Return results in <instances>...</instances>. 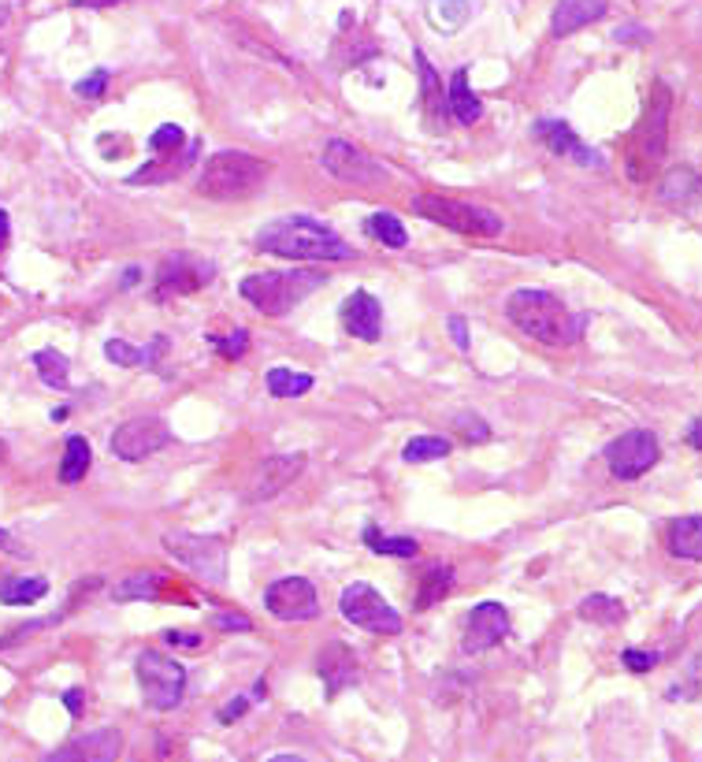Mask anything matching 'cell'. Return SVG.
Segmentation results:
<instances>
[{
	"mask_svg": "<svg viewBox=\"0 0 702 762\" xmlns=\"http://www.w3.org/2000/svg\"><path fill=\"white\" fill-rule=\"evenodd\" d=\"M257 250L275 253L286 261H350L353 246L342 242L327 224L312 220V216H279L272 224H264L257 231Z\"/></svg>",
	"mask_w": 702,
	"mask_h": 762,
	"instance_id": "6da1fadb",
	"label": "cell"
},
{
	"mask_svg": "<svg viewBox=\"0 0 702 762\" xmlns=\"http://www.w3.org/2000/svg\"><path fill=\"white\" fill-rule=\"evenodd\" d=\"M506 316L528 339L543 342V346H572V342H580L587 328L584 313H569V305L561 302L558 294L535 287L513 290L506 302Z\"/></svg>",
	"mask_w": 702,
	"mask_h": 762,
	"instance_id": "7a4b0ae2",
	"label": "cell"
},
{
	"mask_svg": "<svg viewBox=\"0 0 702 762\" xmlns=\"http://www.w3.org/2000/svg\"><path fill=\"white\" fill-rule=\"evenodd\" d=\"M268 164L249 157L242 149H220L205 160V171L197 179V194L208 201H242L253 198L264 179H268Z\"/></svg>",
	"mask_w": 702,
	"mask_h": 762,
	"instance_id": "3957f363",
	"label": "cell"
},
{
	"mask_svg": "<svg viewBox=\"0 0 702 762\" xmlns=\"http://www.w3.org/2000/svg\"><path fill=\"white\" fill-rule=\"evenodd\" d=\"M324 272H257L238 283V294L246 298L257 313L286 316L298 302H305L312 290L324 287Z\"/></svg>",
	"mask_w": 702,
	"mask_h": 762,
	"instance_id": "277c9868",
	"label": "cell"
},
{
	"mask_svg": "<svg viewBox=\"0 0 702 762\" xmlns=\"http://www.w3.org/2000/svg\"><path fill=\"white\" fill-rule=\"evenodd\" d=\"M409 209H413L416 216L431 220V224L446 227V231H457V235H472V238L502 235V216L491 209H480V205H468V201L442 198V194H416Z\"/></svg>",
	"mask_w": 702,
	"mask_h": 762,
	"instance_id": "5b68a950",
	"label": "cell"
},
{
	"mask_svg": "<svg viewBox=\"0 0 702 762\" xmlns=\"http://www.w3.org/2000/svg\"><path fill=\"white\" fill-rule=\"evenodd\" d=\"M134 673L142 684V699L153 710H175L186 696V666L160 651H142Z\"/></svg>",
	"mask_w": 702,
	"mask_h": 762,
	"instance_id": "8992f818",
	"label": "cell"
},
{
	"mask_svg": "<svg viewBox=\"0 0 702 762\" xmlns=\"http://www.w3.org/2000/svg\"><path fill=\"white\" fill-rule=\"evenodd\" d=\"M338 610H342V618L353 621L364 632H376V636H398L402 632V614L364 580H353L350 588L342 592Z\"/></svg>",
	"mask_w": 702,
	"mask_h": 762,
	"instance_id": "52a82bcc",
	"label": "cell"
},
{
	"mask_svg": "<svg viewBox=\"0 0 702 762\" xmlns=\"http://www.w3.org/2000/svg\"><path fill=\"white\" fill-rule=\"evenodd\" d=\"M164 551L182 562L186 569H194L197 577H205L208 584H223L227 580V547L216 536H194V532H168L164 536Z\"/></svg>",
	"mask_w": 702,
	"mask_h": 762,
	"instance_id": "ba28073f",
	"label": "cell"
},
{
	"mask_svg": "<svg viewBox=\"0 0 702 762\" xmlns=\"http://www.w3.org/2000/svg\"><path fill=\"white\" fill-rule=\"evenodd\" d=\"M658 458H662V443L647 428H632V432L617 435L606 447V465H610L613 480H624V484L650 473L658 465Z\"/></svg>",
	"mask_w": 702,
	"mask_h": 762,
	"instance_id": "9c48e42d",
	"label": "cell"
},
{
	"mask_svg": "<svg viewBox=\"0 0 702 762\" xmlns=\"http://www.w3.org/2000/svg\"><path fill=\"white\" fill-rule=\"evenodd\" d=\"M320 164H324L327 175H335L338 183H357V186H376L387 179V168L372 160L364 149H357L353 142H342V138H331L320 153Z\"/></svg>",
	"mask_w": 702,
	"mask_h": 762,
	"instance_id": "30bf717a",
	"label": "cell"
},
{
	"mask_svg": "<svg viewBox=\"0 0 702 762\" xmlns=\"http://www.w3.org/2000/svg\"><path fill=\"white\" fill-rule=\"evenodd\" d=\"M171 443V428L164 417H134L112 432V454L119 461H145L149 454Z\"/></svg>",
	"mask_w": 702,
	"mask_h": 762,
	"instance_id": "8fae6325",
	"label": "cell"
},
{
	"mask_svg": "<svg viewBox=\"0 0 702 762\" xmlns=\"http://www.w3.org/2000/svg\"><path fill=\"white\" fill-rule=\"evenodd\" d=\"M216 279V268L194 253H175V257H164L160 272H156V298L168 302V298H179V294H194V290L208 287Z\"/></svg>",
	"mask_w": 702,
	"mask_h": 762,
	"instance_id": "7c38bea8",
	"label": "cell"
},
{
	"mask_svg": "<svg viewBox=\"0 0 702 762\" xmlns=\"http://www.w3.org/2000/svg\"><path fill=\"white\" fill-rule=\"evenodd\" d=\"M669 116H673V90L665 82L650 86L647 116H643V131H639V160L654 168L665 157V145H669Z\"/></svg>",
	"mask_w": 702,
	"mask_h": 762,
	"instance_id": "4fadbf2b",
	"label": "cell"
},
{
	"mask_svg": "<svg viewBox=\"0 0 702 762\" xmlns=\"http://www.w3.org/2000/svg\"><path fill=\"white\" fill-rule=\"evenodd\" d=\"M264 606L268 614H275L279 621H312L320 614V599L305 577H283L275 580L272 588L264 592Z\"/></svg>",
	"mask_w": 702,
	"mask_h": 762,
	"instance_id": "5bb4252c",
	"label": "cell"
},
{
	"mask_svg": "<svg viewBox=\"0 0 702 762\" xmlns=\"http://www.w3.org/2000/svg\"><path fill=\"white\" fill-rule=\"evenodd\" d=\"M509 636V614L506 606L498 603H480L472 606V614L465 621V636H461V651L465 655H483L498 647Z\"/></svg>",
	"mask_w": 702,
	"mask_h": 762,
	"instance_id": "9a60e30c",
	"label": "cell"
},
{
	"mask_svg": "<svg viewBox=\"0 0 702 762\" xmlns=\"http://www.w3.org/2000/svg\"><path fill=\"white\" fill-rule=\"evenodd\" d=\"M301 469H305V458H301V454H272V458H264V465H260L257 476H253V487H249L246 499L249 502L275 499L279 491H286V487L298 480Z\"/></svg>",
	"mask_w": 702,
	"mask_h": 762,
	"instance_id": "2e32d148",
	"label": "cell"
},
{
	"mask_svg": "<svg viewBox=\"0 0 702 762\" xmlns=\"http://www.w3.org/2000/svg\"><path fill=\"white\" fill-rule=\"evenodd\" d=\"M119 751H123V736L116 729H97V733H86L64 744V748L49 751L45 759L49 762H112L119 759Z\"/></svg>",
	"mask_w": 702,
	"mask_h": 762,
	"instance_id": "e0dca14e",
	"label": "cell"
},
{
	"mask_svg": "<svg viewBox=\"0 0 702 762\" xmlns=\"http://www.w3.org/2000/svg\"><path fill=\"white\" fill-rule=\"evenodd\" d=\"M535 138H539L554 157H569L576 160V164H584V168H602V157L576 138V131H572L565 119H539V123H535Z\"/></svg>",
	"mask_w": 702,
	"mask_h": 762,
	"instance_id": "ac0fdd59",
	"label": "cell"
},
{
	"mask_svg": "<svg viewBox=\"0 0 702 762\" xmlns=\"http://www.w3.org/2000/svg\"><path fill=\"white\" fill-rule=\"evenodd\" d=\"M342 328L350 331L353 339L379 342V335H383V305L368 290H353L350 298L342 302Z\"/></svg>",
	"mask_w": 702,
	"mask_h": 762,
	"instance_id": "d6986e66",
	"label": "cell"
},
{
	"mask_svg": "<svg viewBox=\"0 0 702 762\" xmlns=\"http://www.w3.org/2000/svg\"><path fill=\"white\" fill-rule=\"evenodd\" d=\"M316 670H320V677H324V684H327V696H338L346 684L357 681V651L346 644H338V640H331V644L320 647Z\"/></svg>",
	"mask_w": 702,
	"mask_h": 762,
	"instance_id": "ffe728a7",
	"label": "cell"
},
{
	"mask_svg": "<svg viewBox=\"0 0 702 762\" xmlns=\"http://www.w3.org/2000/svg\"><path fill=\"white\" fill-rule=\"evenodd\" d=\"M610 12V0H558V8L550 15V34L554 38H569L576 30L598 23Z\"/></svg>",
	"mask_w": 702,
	"mask_h": 762,
	"instance_id": "44dd1931",
	"label": "cell"
},
{
	"mask_svg": "<svg viewBox=\"0 0 702 762\" xmlns=\"http://www.w3.org/2000/svg\"><path fill=\"white\" fill-rule=\"evenodd\" d=\"M446 101H450V116L461 123V127H472V123H480L483 116V101L472 93V86H468V71L461 67V71H454V79H450V86H446Z\"/></svg>",
	"mask_w": 702,
	"mask_h": 762,
	"instance_id": "7402d4cb",
	"label": "cell"
},
{
	"mask_svg": "<svg viewBox=\"0 0 702 762\" xmlns=\"http://www.w3.org/2000/svg\"><path fill=\"white\" fill-rule=\"evenodd\" d=\"M416 67H420V90H424V112H428V123H442L450 116V101H446V90H442L439 75L431 60L424 56V49H416Z\"/></svg>",
	"mask_w": 702,
	"mask_h": 762,
	"instance_id": "603a6c76",
	"label": "cell"
},
{
	"mask_svg": "<svg viewBox=\"0 0 702 762\" xmlns=\"http://www.w3.org/2000/svg\"><path fill=\"white\" fill-rule=\"evenodd\" d=\"M669 551L684 562H702V517H676L669 525Z\"/></svg>",
	"mask_w": 702,
	"mask_h": 762,
	"instance_id": "cb8c5ba5",
	"label": "cell"
},
{
	"mask_svg": "<svg viewBox=\"0 0 702 762\" xmlns=\"http://www.w3.org/2000/svg\"><path fill=\"white\" fill-rule=\"evenodd\" d=\"M90 465H93L90 439L86 435H71L64 443V458H60V480L64 484H78V480H86Z\"/></svg>",
	"mask_w": 702,
	"mask_h": 762,
	"instance_id": "d4e9b609",
	"label": "cell"
},
{
	"mask_svg": "<svg viewBox=\"0 0 702 762\" xmlns=\"http://www.w3.org/2000/svg\"><path fill=\"white\" fill-rule=\"evenodd\" d=\"M49 595L45 577H4L0 580V603L4 606H30Z\"/></svg>",
	"mask_w": 702,
	"mask_h": 762,
	"instance_id": "484cf974",
	"label": "cell"
},
{
	"mask_svg": "<svg viewBox=\"0 0 702 762\" xmlns=\"http://www.w3.org/2000/svg\"><path fill=\"white\" fill-rule=\"evenodd\" d=\"M450 588H454V569L450 565H428V573L420 580V592H416V610L435 606Z\"/></svg>",
	"mask_w": 702,
	"mask_h": 762,
	"instance_id": "4316f807",
	"label": "cell"
},
{
	"mask_svg": "<svg viewBox=\"0 0 702 762\" xmlns=\"http://www.w3.org/2000/svg\"><path fill=\"white\" fill-rule=\"evenodd\" d=\"M580 618L610 629V625H621L624 621V606L621 599H613V595H587L584 603H580Z\"/></svg>",
	"mask_w": 702,
	"mask_h": 762,
	"instance_id": "83f0119b",
	"label": "cell"
},
{
	"mask_svg": "<svg viewBox=\"0 0 702 762\" xmlns=\"http://www.w3.org/2000/svg\"><path fill=\"white\" fill-rule=\"evenodd\" d=\"M364 543H368V551L387 554V558H416V551H420V543H416V539L383 536L376 525H364Z\"/></svg>",
	"mask_w": 702,
	"mask_h": 762,
	"instance_id": "f1b7e54d",
	"label": "cell"
},
{
	"mask_svg": "<svg viewBox=\"0 0 702 762\" xmlns=\"http://www.w3.org/2000/svg\"><path fill=\"white\" fill-rule=\"evenodd\" d=\"M364 231L376 238V242H383L387 250H405V246H409V235H405L402 220H398V216H390V212H376V216H368Z\"/></svg>",
	"mask_w": 702,
	"mask_h": 762,
	"instance_id": "f546056e",
	"label": "cell"
},
{
	"mask_svg": "<svg viewBox=\"0 0 702 762\" xmlns=\"http://www.w3.org/2000/svg\"><path fill=\"white\" fill-rule=\"evenodd\" d=\"M160 592H164V577L160 573H134L123 584H116L112 599L116 603H130V599H156Z\"/></svg>",
	"mask_w": 702,
	"mask_h": 762,
	"instance_id": "4dcf8cb0",
	"label": "cell"
},
{
	"mask_svg": "<svg viewBox=\"0 0 702 762\" xmlns=\"http://www.w3.org/2000/svg\"><path fill=\"white\" fill-rule=\"evenodd\" d=\"M268 391L275 398H301L312 391V376L309 372H294V368H272L268 372Z\"/></svg>",
	"mask_w": 702,
	"mask_h": 762,
	"instance_id": "1f68e13d",
	"label": "cell"
},
{
	"mask_svg": "<svg viewBox=\"0 0 702 762\" xmlns=\"http://www.w3.org/2000/svg\"><path fill=\"white\" fill-rule=\"evenodd\" d=\"M450 450H454L450 439H442V435H416V439L405 443L402 458L409 461V465H424V461H442Z\"/></svg>",
	"mask_w": 702,
	"mask_h": 762,
	"instance_id": "d6a6232c",
	"label": "cell"
},
{
	"mask_svg": "<svg viewBox=\"0 0 702 762\" xmlns=\"http://www.w3.org/2000/svg\"><path fill=\"white\" fill-rule=\"evenodd\" d=\"M34 368H38V376L49 387H56V391H64L67 387V357L64 354H56V350H38L34 354Z\"/></svg>",
	"mask_w": 702,
	"mask_h": 762,
	"instance_id": "836d02e7",
	"label": "cell"
},
{
	"mask_svg": "<svg viewBox=\"0 0 702 762\" xmlns=\"http://www.w3.org/2000/svg\"><path fill=\"white\" fill-rule=\"evenodd\" d=\"M699 190H702L699 179H695L688 168H680V171H669V179H665V186H662V198L665 201H684L688 194H699Z\"/></svg>",
	"mask_w": 702,
	"mask_h": 762,
	"instance_id": "e575fe53",
	"label": "cell"
},
{
	"mask_svg": "<svg viewBox=\"0 0 702 762\" xmlns=\"http://www.w3.org/2000/svg\"><path fill=\"white\" fill-rule=\"evenodd\" d=\"M472 4L468 0H435V23L446 30H457L468 19Z\"/></svg>",
	"mask_w": 702,
	"mask_h": 762,
	"instance_id": "d590c367",
	"label": "cell"
},
{
	"mask_svg": "<svg viewBox=\"0 0 702 762\" xmlns=\"http://www.w3.org/2000/svg\"><path fill=\"white\" fill-rule=\"evenodd\" d=\"M179 145H182V127L179 123H164V127L153 131V138H149V149H153L156 157H171V153H179Z\"/></svg>",
	"mask_w": 702,
	"mask_h": 762,
	"instance_id": "8d00e7d4",
	"label": "cell"
},
{
	"mask_svg": "<svg viewBox=\"0 0 702 762\" xmlns=\"http://www.w3.org/2000/svg\"><path fill=\"white\" fill-rule=\"evenodd\" d=\"M104 357H108L112 365H119V368L142 365V350H134V346H130V342H123V339H108V342H104Z\"/></svg>",
	"mask_w": 702,
	"mask_h": 762,
	"instance_id": "74e56055",
	"label": "cell"
},
{
	"mask_svg": "<svg viewBox=\"0 0 702 762\" xmlns=\"http://www.w3.org/2000/svg\"><path fill=\"white\" fill-rule=\"evenodd\" d=\"M212 346L220 350V357H227V361H238V357L246 354L249 350V331L246 328H234L227 339H220V335H212Z\"/></svg>",
	"mask_w": 702,
	"mask_h": 762,
	"instance_id": "f35d334b",
	"label": "cell"
},
{
	"mask_svg": "<svg viewBox=\"0 0 702 762\" xmlns=\"http://www.w3.org/2000/svg\"><path fill=\"white\" fill-rule=\"evenodd\" d=\"M454 428L461 432V439H465V443H487V439H491V428H487V424H483L476 413H472V417H468V413H465V417H457Z\"/></svg>",
	"mask_w": 702,
	"mask_h": 762,
	"instance_id": "ab89813d",
	"label": "cell"
},
{
	"mask_svg": "<svg viewBox=\"0 0 702 762\" xmlns=\"http://www.w3.org/2000/svg\"><path fill=\"white\" fill-rule=\"evenodd\" d=\"M108 79H112V75H108L104 67H97V71H93L90 79H82V82H78L75 93H78V97H86V101H97V97H101V93L108 90Z\"/></svg>",
	"mask_w": 702,
	"mask_h": 762,
	"instance_id": "60d3db41",
	"label": "cell"
},
{
	"mask_svg": "<svg viewBox=\"0 0 702 762\" xmlns=\"http://www.w3.org/2000/svg\"><path fill=\"white\" fill-rule=\"evenodd\" d=\"M621 662L632 673H647V670H654V666H658V655H654V651H636V647H624Z\"/></svg>",
	"mask_w": 702,
	"mask_h": 762,
	"instance_id": "b9f144b4",
	"label": "cell"
},
{
	"mask_svg": "<svg viewBox=\"0 0 702 762\" xmlns=\"http://www.w3.org/2000/svg\"><path fill=\"white\" fill-rule=\"evenodd\" d=\"M212 625L223 632H253V618L249 614H242V610H227V614H216L212 618Z\"/></svg>",
	"mask_w": 702,
	"mask_h": 762,
	"instance_id": "7bdbcfd3",
	"label": "cell"
},
{
	"mask_svg": "<svg viewBox=\"0 0 702 762\" xmlns=\"http://www.w3.org/2000/svg\"><path fill=\"white\" fill-rule=\"evenodd\" d=\"M450 335H454L457 350H468V331H465V316H450Z\"/></svg>",
	"mask_w": 702,
	"mask_h": 762,
	"instance_id": "ee69618b",
	"label": "cell"
},
{
	"mask_svg": "<svg viewBox=\"0 0 702 762\" xmlns=\"http://www.w3.org/2000/svg\"><path fill=\"white\" fill-rule=\"evenodd\" d=\"M246 707H249V699H246V696H238V699H234V703H227V707L220 710V722L231 725L234 718H238V714H242V710H246Z\"/></svg>",
	"mask_w": 702,
	"mask_h": 762,
	"instance_id": "f6af8a7d",
	"label": "cell"
},
{
	"mask_svg": "<svg viewBox=\"0 0 702 762\" xmlns=\"http://www.w3.org/2000/svg\"><path fill=\"white\" fill-rule=\"evenodd\" d=\"M0 551H8V554H15V558H23V547H19V543H15V539H12V532H4V528H0Z\"/></svg>",
	"mask_w": 702,
	"mask_h": 762,
	"instance_id": "bcb514c9",
	"label": "cell"
},
{
	"mask_svg": "<svg viewBox=\"0 0 702 762\" xmlns=\"http://www.w3.org/2000/svg\"><path fill=\"white\" fill-rule=\"evenodd\" d=\"M168 644H179V647H197L201 644V636H186V632H168Z\"/></svg>",
	"mask_w": 702,
	"mask_h": 762,
	"instance_id": "7dc6e473",
	"label": "cell"
},
{
	"mask_svg": "<svg viewBox=\"0 0 702 762\" xmlns=\"http://www.w3.org/2000/svg\"><path fill=\"white\" fill-rule=\"evenodd\" d=\"M8 238H12V224H8V212L0 209V250H8Z\"/></svg>",
	"mask_w": 702,
	"mask_h": 762,
	"instance_id": "c3c4849f",
	"label": "cell"
},
{
	"mask_svg": "<svg viewBox=\"0 0 702 762\" xmlns=\"http://www.w3.org/2000/svg\"><path fill=\"white\" fill-rule=\"evenodd\" d=\"M64 703H67L71 714H78V710H82V688H71V692L64 696Z\"/></svg>",
	"mask_w": 702,
	"mask_h": 762,
	"instance_id": "681fc988",
	"label": "cell"
},
{
	"mask_svg": "<svg viewBox=\"0 0 702 762\" xmlns=\"http://www.w3.org/2000/svg\"><path fill=\"white\" fill-rule=\"evenodd\" d=\"M688 443H691L695 450H702V421H695V424L688 428Z\"/></svg>",
	"mask_w": 702,
	"mask_h": 762,
	"instance_id": "f907efd6",
	"label": "cell"
},
{
	"mask_svg": "<svg viewBox=\"0 0 702 762\" xmlns=\"http://www.w3.org/2000/svg\"><path fill=\"white\" fill-rule=\"evenodd\" d=\"M78 8H108V4H123V0H75Z\"/></svg>",
	"mask_w": 702,
	"mask_h": 762,
	"instance_id": "816d5d0a",
	"label": "cell"
},
{
	"mask_svg": "<svg viewBox=\"0 0 702 762\" xmlns=\"http://www.w3.org/2000/svg\"><path fill=\"white\" fill-rule=\"evenodd\" d=\"M4 23H8V8H0V27H4Z\"/></svg>",
	"mask_w": 702,
	"mask_h": 762,
	"instance_id": "f5cc1de1",
	"label": "cell"
},
{
	"mask_svg": "<svg viewBox=\"0 0 702 762\" xmlns=\"http://www.w3.org/2000/svg\"><path fill=\"white\" fill-rule=\"evenodd\" d=\"M8 458V447H4V439H0V461Z\"/></svg>",
	"mask_w": 702,
	"mask_h": 762,
	"instance_id": "db71d44e",
	"label": "cell"
}]
</instances>
